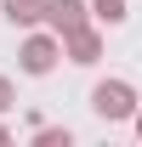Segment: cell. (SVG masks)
I'll list each match as a JSON object with an SVG mask.
<instances>
[{"label":"cell","instance_id":"obj_1","mask_svg":"<svg viewBox=\"0 0 142 147\" xmlns=\"http://www.w3.org/2000/svg\"><path fill=\"white\" fill-rule=\"evenodd\" d=\"M91 113H97L102 125H125V119L137 113V85H131V79H97V85H91Z\"/></svg>","mask_w":142,"mask_h":147},{"label":"cell","instance_id":"obj_2","mask_svg":"<svg viewBox=\"0 0 142 147\" xmlns=\"http://www.w3.org/2000/svg\"><path fill=\"white\" fill-rule=\"evenodd\" d=\"M57 57H63V40H57L51 28H46V34H29V40H23V51H17V68L40 79V74H51V68H57Z\"/></svg>","mask_w":142,"mask_h":147},{"label":"cell","instance_id":"obj_3","mask_svg":"<svg viewBox=\"0 0 142 147\" xmlns=\"http://www.w3.org/2000/svg\"><path fill=\"white\" fill-rule=\"evenodd\" d=\"M63 57H68V62H80V68H91V62L102 57V28H97V23L68 28V34H63Z\"/></svg>","mask_w":142,"mask_h":147},{"label":"cell","instance_id":"obj_4","mask_svg":"<svg viewBox=\"0 0 142 147\" xmlns=\"http://www.w3.org/2000/svg\"><path fill=\"white\" fill-rule=\"evenodd\" d=\"M40 23H46V28H51V34L63 40L68 28L91 23V11H85V0H46V6H40Z\"/></svg>","mask_w":142,"mask_h":147},{"label":"cell","instance_id":"obj_5","mask_svg":"<svg viewBox=\"0 0 142 147\" xmlns=\"http://www.w3.org/2000/svg\"><path fill=\"white\" fill-rule=\"evenodd\" d=\"M85 11H91V23H102V28H119V23L131 17V6H125V0H91Z\"/></svg>","mask_w":142,"mask_h":147},{"label":"cell","instance_id":"obj_6","mask_svg":"<svg viewBox=\"0 0 142 147\" xmlns=\"http://www.w3.org/2000/svg\"><path fill=\"white\" fill-rule=\"evenodd\" d=\"M40 6L46 0H0V11L17 23V28H29V23H40Z\"/></svg>","mask_w":142,"mask_h":147},{"label":"cell","instance_id":"obj_7","mask_svg":"<svg viewBox=\"0 0 142 147\" xmlns=\"http://www.w3.org/2000/svg\"><path fill=\"white\" fill-rule=\"evenodd\" d=\"M34 142H40V147H68V142H74V130H68V125H63V130H57V125H40V130H34Z\"/></svg>","mask_w":142,"mask_h":147},{"label":"cell","instance_id":"obj_8","mask_svg":"<svg viewBox=\"0 0 142 147\" xmlns=\"http://www.w3.org/2000/svg\"><path fill=\"white\" fill-rule=\"evenodd\" d=\"M12 108H17V85L0 74V113H12Z\"/></svg>","mask_w":142,"mask_h":147},{"label":"cell","instance_id":"obj_9","mask_svg":"<svg viewBox=\"0 0 142 147\" xmlns=\"http://www.w3.org/2000/svg\"><path fill=\"white\" fill-rule=\"evenodd\" d=\"M131 125H137V142H142V102H137V113H131Z\"/></svg>","mask_w":142,"mask_h":147},{"label":"cell","instance_id":"obj_10","mask_svg":"<svg viewBox=\"0 0 142 147\" xmlns=\"http://www.w3.org/2000/svg\"><path fill=\"white\" fill-rule=\"evenodd\" d=\"M0 142H12V125H0Z\"/></svg>","mask_w":142,"mask_h":147}]
</instances>
